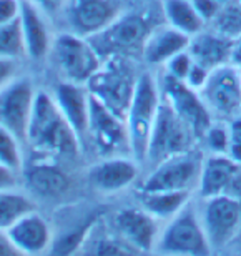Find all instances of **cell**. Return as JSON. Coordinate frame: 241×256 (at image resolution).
<instances>
[{"label": "cell", "mask_w": 241, "mask_h": 256, "mask_svg": "<svg viewBox=\"0 0 241 256\" xmlns=\"http://www.w3.org/2000/svg\"><path fill=\"white\" fill-rule=\"evenodd\" d=\"M34 150L47 155L76 156L80 138L60 112L57 102L45 92H37L27 128V140Z\"/></svg>", "instance_id": "obj_1"}, {"label": "cell", "mask_w": 241, "mask_h": 256, "mask_svg": "<svg viewBox=\"0 0 241 256\" xmlns=\"http://www.w3.org/2000/svg\"><path fill=\"white\" fill-rule=\"evenodd\" d=\"M162 104V90L150 74L138 76L135 94L126 114V130L130 140V152L136 162L146 160L153 124Z\"/></svg>", "instance_id": "obj_2"}, {"label": "cell", "mask_w": 241, "mask_h": 256, "mask_svg": "<svg viewBox=\"0 0 241 256\" xmlns=\"http://www.w3.org/2000/svg\"><path fill=\"white\" fill-rule=\"evenodd\" d=\"M138 76L125 60L115 57L92 76L86 84L90 95L95 96L100 104L125 120L130 108L133 94H135Z\"/></svg>", "instance_id": "obj_3"}, {"label": "cell", "mask_w": 241, "mask_h": 256, "mask_svg": "<svg viewBox=\"0 0 241 256\" xmlns=\"http://www.w3.org/2000/svg\"><path fill=\"white\" fill-rule=\"evenodd\" d=\"M156 252L163 256H210L212 244L202 218L192 206H184L170 220L156 242Z\"/></svg>", "instance_id": "obj_4"}, {"label": "cell", "mask_w": 241, "mask_h": 256, "mask_svg": "<svg viewBox=\"0 0 241 256\" xmlns=\"http://www.w3.org/2000/svg\"><path fill=\"white\" fill-rule=\"evenodd\" d=\"M194 138L196 136L192 128L184 124L162 96V104L153 124L150 143H148L146 160L153 165H158L166 158L188 152Z\"/></svg>", "instance_id": "obj_5"}, {"label": "cell", "mask_w": 241, "mask_h": 256, "mask_svg": "<svg viewBox=\"0 0 241 256\" xmlns=\"http://www.w3.org/2000/svg\"><path fill=\"white\" fill-rule=\"evenodd\" d=\"M57 65L66 82L86 85L102 66V57L88 38L76 34H62L54 44Z\"/></svg>", "instance_id": "obj_6"}, {"label": "cell", "mask_w": 241, "mask_h": 256, "mask_svg": "<svg viewBox=\"0 0 241 256\" xmlns=\"http://www.w3.org/2000/svg\"><path fill=\"white\" fill-rule=\"evenodd\" d=\"M210 112L222 118L234 120L241 116V66L220 65L210 72L206 84L200 90Z\"/></svg>", "instance_id": "obj_7"}, {"label": "cell", "mask_w": 241, "mask_h": 256, "mask_svg": "<svg viewBox=\"0 0 241 256\" xmlns=\"http://www.w3.org/2000/svg\"><path fill=\"white\" fill-rule=\"evenodd\" d=\"M202 165L203 158L192 150L166 158L142 183V192H190L200 180Z\"/></svg>", "instance_id": "obj_8"}, {"label": "cell", "mask_w": 241, "mask_h": 256, "mask_svg": "<svg viewBox=\"0 0 241 256\" xmlns=\"http://www.w3.org/2000/svg\"><path fill=\"white\" fill-rule=\"evenodd\" d=\"M162 96L178 116L186 124L196 138H203L212 125V112L203 102L198 90L192 88L186 82L165 75L162 80Z\"/></svg>", "instance_id": "obj_9"}, {"label": "cell", "mask_w": 241, "mask_h": 256, "mask_svg": "<svg viewBox=\"0 0 241 256\" xmlns=\"http://www.w3.org/2000/svg\"><path fill=\"white\" fill-rule=\"evenodd\" d=\"M152 32V25L143 15L122 14L110 27H106L104 32L90 37L88 40L94 44L100 57H104V55H116L135 48L143 50V45Z\"/></svg>", "instance_id": "obj_10"}, {"label": "cell", "mask_w": 241, "mask_h": 256, "mask_svg": "<svg viewBox=\"0 0 241 256\" xmlns=\"http://www.w3.org/2000/svg\"><path fill=\"white\" fill-rule=\"evenodd\" d=\"M37 90L28 78H15L0 90V125L8 128L20 142L27 140Z\"/></svg>", "instance_id": "obj_11"}, {"label": "cell", "mask_w": 241, "mask_h": 256, "mask_svg": "<svg viewBox=\"0 0 241 256\" xmlns=\"http://www.w3.org/2000/svg\"><path fill=\"white\" fill-rule=\"evenodd\" d=\"M202 223L212 248H222L236 236L241 228V202L228 194L206 198Z\"/></svg>", "instance_id": "obj_12"}, {"label": "cell", "mask_w": 241, "mask_h": 256, "mask_svg": "<svg viewBox=\"0 0 241 256\" xmlns=\"http://www.w3.org/2000/svg\"><path fill=\"white\" fill-rule=\"evenodd\" d=\"M122 15L118 0H66V20L74 34L95 37Z\"/></svg>", "instance_id": "obj_13"}, {"label": "cell", "mask_w": 241, "mask_h": 256, "mask_svg": "<svg viewBox=\"0 0 241 256\" xmlns=\"http://www.w3.org/2000/svg\"><path fill=\"white\" fill-rule=\"evenodd\" d=\"M88 133L102 155L110 156L120 152L123 146L130 150L126 122L100 104L95 96L90 95V124Z\"/></svg>", "instance_id": "obj_14"}, {"label": "cell", "mask_w": 241, "mask_h": 256, "mask_svg": "<svg viewBox=\"0 0 241 256\" xmlns=\"http://www.w3.org/2000/svg\"><path fill=\"white\" fill-rule=\"evenodd\" d=\"M115 232L143 253H152L158 242V220L145 208L120 210L114 218Z\"/></svg>", "instance_id": "obj_15"}, {"label": "cell", "mask_w": 241, "mask_h": 256, "mask_svg": "<svg viewBox=\"0 0 241 256\" xmlns=\"http://www.w3.org/2000/svg\"><path fill=\"white\" fill-rule=\"evenodd\" d=\"M5 234L20 253L30 256L44 253L48 246H52L54 240L48 223L45 222L42 214L37 213V210L14 223Z\"/></svg>", "instance_id": "obj_16"}, {"label": "cell", "mask_w": 241, "mask_h": 256, "mask_svg": "<svg viewBox=\"0 0 241 256\" xmlns=\"http://www.w3.org/2000/svg\"><path fill=\"white\" fill-rule=\"evenodd\" d=\"M55 102L66 122L82 140L88 133L90 124V92L74 82H62L55 90Z\"/></svg>", "instance_id": "obj_17"}, {"label": "cell", "mask_w": 241, "mask_h": 256, "mask_svg": "<svg viewBox=\"0 0 241 256\" xmlns=\"http://www.w3.org/2000/svg\"><path fill=\"white\" fill-rule=\"evenodd\" d=\"M138 176L136 163L130 158L108 156L92 166L88 180L95 190L102 193H116L130 186Z\"/></svg>", "instance_id": "obj_18"}, {"label": "cell", "mask_w": 241, "mask_h": 256, "mask_svg": "<svg viewBox=\"0 0 241 256\" xmlns=\"http://www.w3.org/2000/svg\"><path fill=\"white\" fill-rule=\"evenodd\" d=\"M241 165L228 155H212L203 160L202 173L198 180V192L206 200L226 194L233 178L236 176Z\"/></svg>", "instance_id": "obj_19"}, {"label": "cell", "mask_w": 241, "mask_h": 256, "mask_svg": "<svg viewBox=\"0 0 241 256\" xmlns=\"http://www.w3.org/2000/svg\"><path fill=\"white\" fill-rule=\"evenodd\" d=\"M192 37L173 27L155 28L143 45V58L150 65H165L176 54L188 50Z\"/></svg>", "instance_id": "obj_20"}, {"label": "cell", "mask_w": 241, "mask_h": 256, "mask_svg": "<svg viewBox=\"0 0 241 256\" xmlns=\"http://www.w3.org/2000/svg\"><path fill=\"white\" fill-rule=\"evenodd\" d=\"M74 256H148L128 243L120 233L102 230L100 222L92 228L88 236Z\"/></svg>", "instance_id": "obj_21"}, {"label": "cell", "mask_w": 241, "mask_h": 256, "mask_svg": "<svg viewBox=\"0 0 241 256\" xmlns=\"http://www.w3.org/2000/svg\"><path fill=\"white\" fill-rule=\"evenodd\" d=\"M233 42L218 32L193 35L188 45V52L192 54L193 60L200 65L206 66L208 70L216 68L220 65L232 64Z\"/></svg>", "instance_id": "obj_22"}, {"label": "cell", "mask_w": 241, "mask_h": 256, "mask_svg": "<svg viewBox=\"0 0 241 256\" xmlns=\"http://www.w3.org/2000/svg\"><path fill=\"white\" fill-rule=\"evenodd\" d=\"M20 22H22L27 55L34 60L44 58L50 50V34L42 18V14L32 0H22Z\"/></svg>", "instance_id": "obj_23"}, {"label": "cell", "mask_w": 241, "mask_h": 256, "mask_svg": "<svg viewBox=\"0 0 241 256\" xmlns=\"http://www.w3.org/2000/svg\"><path fill=\"white\" fill-rule=\"evenodd\" d=\"M25 180H27L30 190H34L40 196L47 198L64 194L70 186L68 175L60 166L47 162L34 163L25 172Z\"/></svg>", "instance_id": "obj_24"}, {"label": "cell", "mask_w": 241, "mask_h": 256, "mask_svg": "<svg viewBox=\"0 0 241 256\" xmlns=\"http://www.w3.org/2000/svg\"><path fill=\"white\" fill-rule=\"evenodd\" d=\"M163 14L170 27L190 37L203 30L204 18L198 14L193 0H163Z\"/></svg>", "instance_id": "obj_25"}, {"label": "cell", "mask_w": 241, "mask_h": 256, "mask_svg": "<svg viewBox=\"0 0 241 256\" xmlns=\"http://www.w3.org/2000/svg\"><path fill=\"white\" fill-rule=\"evenodd\" d=\"M190 192H142V206L156 220H172L188 204Z\"/></svg>", "instance_id": "obj_26"}, {"label": "cell", "mask_w": 241, "mask_h": 256, "mask_svg": "<svg viewBox=\"0 0 241 256\" xmlns=\"http://www.w3.org/2000/svg\"><path fill=\"white\" fill-rule=\"evenodd\" d=\"M30 212H35V203L28 196L14 190H0V232L5 233Z\"/></svg>", "instance_id": "obj_27"}, {"label": "cell", "mask_w": 241, "mask_h": 256, "mask_svg": "<svg viewBox=\"0 0 241 256\" xmlns=\"http://www.w3.org/2000/svg\"><path fill=\"white\" fill-rule=\"evenodd\" d=\"M27 54L20 17L0 25V57L17 60Z\"/></svg>", "instance_id": "obj_28"}, {"label": "cell", "mask_w": 241, "mask_h": 256, "mask_svg": "<svg viewBox=\"0 0 241 256\" xmlns=\"http://www.w3.org/2000/svg\"><path fill=\"white\" fill-rule=\"evenodd\" d=\"M214 32L230 40H236L241 35V2H228L222 5L213 18Z\"/></svg>", "instance_id": "obj_29"}, {"label": "cell", "mask_w": 241, "mask_h": 256, "mask_svg": "<svg viewBox=\"0 0 241 256\" xmlns=\"http://www.w3.org/2000/svg\"><path fill=\"white\" fill-rule=\"evenodd\" d=\"M0 163L15 172L22 168V150L18 136L4 125H0Z\"/></svg>", "instance_id": "obj_30"}, {"label": "cell", "mask_w": 241, "mask_h": 256, "mask_svg": "<svg viewBox=\"0 0 241 256\" xmlns=\"http://www.w3.org/2000/svg\"><path fill=\"white\" fill-rule=\"evenodd\" d=\"M208 148L216 155H228L230 150V126L223 124H212L203 135Z\"/></svg>", "instance_id": "obj_31"}, {"label": "cell", "mask_w": 241, "mask_h": 256, "mask_svg": "<svg viewBox=\"0 0 241 256\" xmlns=\"http://www.w3.org/2000/svg\"><path fill=\"white\" fill-rule=\"evenodd\" d=\"M194 64V60L192 57V54L188 52V50H183V52L176 54L175 57H172L168 62L165 64L166 66V74L175 76L178 80H183L188 76L190 70H192V66Z\"/></svg>", "instance_id": "obj_32"}, {"label": "cell", "mask_w": 241, "mask_h": 256, "mask_svg": "<svg viewBox=\"0 0 241 256\" xmlns=\"http://www.w3.org/2000/svg\"><path fill=\"white\" fill-rule=\"evenodd\" d=\"M228 156L241 165V116L230 124V150Z\"/></svg>", "instance_id": "obj_33"}, {"label": "cell", "mask_w": 241, "mask_h": 256, "mask_svg": "<svg viewBox=\"0 0 241 256\" xmlns=\"http://www.w3.org/2000/svg\"><path fill=\"white\" fill-rule=\"evenodd\" d=\"M210 72H212V70H208L206 66H203V65H200V64L194 62L193 66H192V70H190L188 76L184 78V82H186V84L192 86V88L200 92V90L203 88V85L206 84Z\"/></svg>", "instance_id": "obj_34"}, {"label": "cell", "mask_w": 241, "mask_h": 256, "mask_svg": "<svg viewBox=\"0 0 241 256\" xmlns=\"http://www.w3.org/2000/svg\"><path fill=\"white\" fill-rule=\"evenodd\" d=\"M22 0H0V25L20 17Z\"/></svg>", "instance_id": "obj_35"}, {"label": "cell", "mask_w": 241, "mask_h": 256, "mask_svg": "<svg viewBox=\"0 0 241 256\" xmlns=\"http://www.w3.org/2000/svg\"><path fill=\"white\" fill-rule=\"evenodd\" d=\"M15 62L17 60L14 58L0 57V90L15 80V74H17V64Z\"/></svg>", "instance_id": "obj_36"}, {"label": "cell", "mask_w": 241, "mask_h": 256, "mask_svg": "<svg viewBox=\"0 0 241 256\" xmlns=\"http://www.w3.org/2000/svg\"><path fill=\"white\" fill-rule=\"evenodd\" d=\"M194 7H196L198 14L206 20H213L214 15L218 14V10L222 8V4H218L216 0H193Z\"/></svg>", "instance_id": "obj_37"}, {"label": "cell", "mask_w": 241, "mask_h": 256, "mask_svg": "<svg viewBox=\"0 0 241 256\" xmlns=\"http://www.w3.org/2000/svg\"><path fill=\"white\" fill-rule=\"evenodd\" d=\"M17 185V172L0 163V190H14Z\"/></svg>", "instance_id": "obj_38"}, {"label": "cell", "mask_w": 241, "mask_h": 256, "mask_svg": "<svg viewBox=\"0 0 241 256\" xmlns=\"http://www.w3.org/2000/svg\"><path fill=\"white\" fill-rule=\"evenodd\" d=\"M38 8H42L47 14H55L66 4V0H32Z\"/></svg>", "instance_id": "obj_39"}, {"label": "cell", "mask_w": 241, "mask_h": 256, "mask_svg": "<svg viewBox=\"0 0 241 256\" xmlns=\"http://www.w3.org/2000/svg\"><path fill=\"white\" fill-rule=\"evenodd\" d=\"M0 256H24L12 243L8 242L7 234L4 232H0Z\"/></svg>", "instance_id": "obj_40"}, {"label": "cell", "mask_w": 241, "mask_h": 256, "mask_svg": "<svg viewBox=\"0 0 241 256\" xmlns=\"http://www.w3.org/2000/svg\"><path fill=\"white\" fill-rule=\"evenodd\" d=\"M232 64L241 66V35L233 42V50H232Z\"/></svg>", "instance_id": "obj_41"}, {"label": "cell", "mask_w": 241, "mask_h": 256, "mask_svg": "<svg viewBox=\"0 0 241 256\" xmlns=\"http://www.w3.org/2000/svg\"><path fill=\"white\" fill-rule=\"evenodd\" d=\"M218 4H222V5H224V4H228V2H232V0H216Z\"/></svg>", "instance_id": "obj_42"}, {"label": "cell", "mask_w": 241, "mask_h": 256, "mask_svg": "<svg viewBox=\"0 0 241 256\" xmlns=\"http://www.w3.org/2000/svg\"><path fill=\"white\" fill-rule=\"evenodd\" d=\"M240 2H241V0H240Z\"/></svg>", "instance_id": "obj_43"}]
</instances>
